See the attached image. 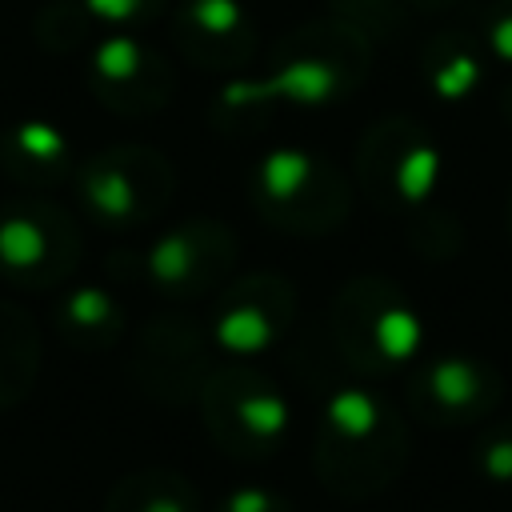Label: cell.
Returning <instances> with one entry per match:
<instances>
[{
    "mask_svg": "<svg viewBox=\"0 0 512 512\" xmlns=\"http://www.w3.org/2000/svg\"><path fill=\"white\" fill-rule=\"evenodd\" d=\"M356 184L380 212L420 216L440 184V148L408 116L376 120L356 148Z\"/></svg>",
    "mask_w": 512,
    "mask_h": 512,
    "instance_id": "obj_5",
    "label": "cell"
},
{
    "mask_svg": "<svg viewBox=\"0 0 512 512\" xmlns=\"http://www.w3.org/2000/svg\"><path fill=\"white\" fill-rule=\"evenodd\" d=\"M404 396H408V408L424 424L468 428L496 412V404L504 396V376L488 360L448 352V356L412 364L408 380H404Z\"/></svg>",
    "mask_w": 512,
    "mask_h": 512,
    "instance_id": "obj_8",
    "label": "cell"
},
{
    "mask_svg": "<svg viewBox=\"0 0 512 512\" xmlns=\"http://www.w3.org/2000/svg\"><path fill=\"white\" fill-rule=\"evenodd\" d=\"M104 512H196V488L172 468H140L108 492Z\"/></svg>",
    "mask_w": 512,
    "mask_h": 512,
    "instance_id": "obj_18",
    "label": "cell"
},
{
    "mask_svg": "<svg viewBox=\"0 0 512 512\" xmlns=\"http://www.w3.org/2000/svg\"><path fill=\"white\" fill-rule=\"evenodd\" d=\"M428 4H448V0H428Z\"/></svg>",
    "mask_w": 512,
    "mask_h": 512,
    "instance_id": "obj_27",
    "label": "cell"
},
{
    "mask_svg": "<svg viewBox=\"0 0 512 512\" xmlns=\"http://www.w3.org/2000/svg\"><path fill=\"white\" fill-rule=\"evenodd\" d=\"M80 260V232L56 204L0 208V276L20 288H52Z\"/></svg>",
    "mask_w": 512,
    "mask_h": 512,
    "instance_id": "obj_9",
    "label": "cell"
},
{
    "mask_svg": "<svg viewBox=\"0 0 512 512\" xmlns=\"http://www.w3.org/2000/svg\"><path fill=\"white\" fill-rule=\"evenodd\" d=\"M172 188H176L172 164L144 144H116L92 156L76 176L80 204L112 228L152 220L168 204Z\"/></svg>",
    "mask_w": 512,
    "mask_h": 512,
    "instance_id": "obj_7",
    "label": "cell"
},
{
    "mask_svg": "<svg viewBox=\"0 0 512 512\" xmlns=\"http://www.w3.org/2000/svg\"><path fill=\"white\" fill-rule=\"evenodd\" d=\"M420 72H424V84H428V92L436 100H444V104L468 100L484 80L480 40L460 36V32L432 36L424 44V52H420Z\"/></svg>",
    "mask_w": 512,
    "mask_h": 512,
    "instance_id": "obj_16",
    "label": "cell"
},
{
    "mask_svg": "<svg viewBox=\"0 0 512 512\" xmlns=\"http://www.w3.org/2000/svg\"><path fill=\"white\" fill-rule=\"evenodd\" d=\"M252 204L280 232L324 236L348 216L352 188L332 160L304 148H272L252 168Z\"/></svg>",
    "mask_w": 512,
    "mask_h": 512,
    "instance_id": "obj_4",
    "label": "cell"
},
{
    "mask_svg": "<svg viewBox=\"0 0 512 512\" xmlns=\"http://www.w3.org/2000/svg\"><path fill=\"white\" fill-rule=\"evenodd\" d=\"M508 236H512V192H508Z\"/></svg>",
    "mask_w": 512,
    "mask_h": 512,
    "instance_id": "obj_26",
    "label": "cell"
},
{
    "mask_svg": "<svg viewBox=\"0 0 512 512\" xmlns=\"http://www.w3.org/2000/svg\"><path fill=\"white\" fill-rule=\"evenodd\" d=\"M216 512H296L288 496L264 488V484H244V488H232Z\"/></svg>",
    "mask_w": 512,
    "mask_h": 512,
    "instance_id": "obj_24",
    "label": "cell"
},
{
    "mask_svg": "<svg viewBox=\"0 0 512 512\" xmlns=\"http://www.w3.org/2000/svg\"><path fill=\"white\" fill-rule=\"evenodd\" d=\"M0 168L32 188L60 184L68 176V136L52 120H20L0 136Z\"/></svg>",
    "mask_w": 512,
    "mask_h": 512,
    "instance_id": "obj_15",
    "label": "cell"
},
{
    "mask_svg": "<svg viewBox=\"0 0 512 512\" xmlns=\"http://www.w3.org/2000/svg\"><path fill=\"white\" fill-rule=\"evenodd\" d=\"M372 44L344 20H316L292 32L272 68L260 80H236L220 92L228 108H256V104H292V108H324L344 100L368 76Z\"/></svg>",
    "mask_w": 512,
    "mask_h": 512,
    "instance_id": "obj_2",
    "label": "cell"
},
{
    "mask_svg": "<svg viewBox=\"0 0 512 512\" xmlns=\"http://www.w3.org/2000/svg\"><path fill=\"white\" fill-rule=\"evenodd\" d=\"M56 324H60L64 340L76 344V348H108L124 332V312L104 288L80 284L60 300Z\"/></svg>",
    "mask_w": 512,
    "mask_h": 512,
    "instance_id": "obj_17",
    "label": "cell"
},
{
    "mask_svg": "<svg viewBox=\"0 0 512 512\" xmlns=\"http://www.w3.org/2000/svg\"><path fill=\"white\" fill-rule=\"evenodd\" d=\"M172 44L200 68H240L256 52V24L240 0H184L172 16Z\"/></svg>",
    "mask_w": 512,
    "mask_h": 512,
    "instance_id": "obj_14",
    "label": "cell"
},
{
    "mask_svg": "<svg viewBox=\"0 0 512 512\" xmlns=\"http://www.w3.org/2000/svg\"><path fill=\"white\" fill-rule=\"evenodd\" d=\"M296 312V288L276 272L240 276L224 288L212 340L232 356H256L284 336Z\"/></svg>",
    "mask_w": 512,
    "mask_h": 512,
    "instance_id": "obj_13",
    "label": "cell"
},
{
    "mask_svg": "<svg viewBox=\"0 0 512 512\" xmlns=\"http://www.w3.org/2000/svg\"><path fill=\"white\" fill-rule=\"evenodd\" d=\"M80 4L88 8L92 20L112 24L116 32H128L136 24H148V20H156L168 8V0H80Z\"/></svg>",
    "mask_w": 512,
    "mask_h": 512,
    "instance_id": "obj_21",
    "label": "cell"
},
{
    "mask_svg": "<svg viewBox=\"0 0 512 512\" xmlns=\"http://www.w3.org/2000/svg\"><path fill=\"white\" fill-rule=\"evenodd\" d=\"M408 460V428L400 412L360 388H336L316 420V448L312 464L328 492L344 500H368L380 496Z\"/></svg>",
    "mask_w": 512,
    "mask_h": 512,
    "instance_id": "obj_1",
    "label": "cell"
},
{
    "mask_svg": "<svg viewBox=\"0 0 512 512\" xmlns=\"http://www.w3.org/2000/svg\"><path fill=\"white\" fill-rule=\"evenodd\" d=\"M36 328L32 320L12 308L0 304V408L24 400V392L36 380Z\"/></svg>",
    "mask_w": 512,
    "mask_h": 512,
    "instance_id": "obj_19",
    "label": "cell"
},
{
    "mask_svg": "<svg viewBox=\"0 0 512 512\" xmlns=\"http://www.w3.org/2000/svg\"><path fill=\"white\" fill-rule=\"evenodd\" d=\"M480 48L512 68V0H492L480 16Z\"/></svg>",
    "mask_w": 512,
    "mask_h": 512,
    "instance_id": "obj_22",
    "label": "cell"
},
{
    "mask_svg": "<svg viewBox=\"0 0 512 512\" xmlns=\"http://www.w3.org/2000/svg\"><path fill=\"white\" fill-rule=\"evenodd\" d=\"M504 116H508V120H512V84H508V88H504Z\"/></svg>",
    "mask_w": 512,
    "mask_h": 512,
    "instance_id": "obj_25",
    "label": "cell"
},
{
    "mask_svg": "<svg viewBox=\"0 0 512 512\" xmlns=\"http://www.w3.org/2000/svg\"><path fill=\"white\" fill-rule=\"evenodd\" d=\"M88 76L96 100L124 116H148L172 96V68L132 32L104 36L88 56Z\"/></svg>",
    "mask_w": 512,
    "mask_h": 512,
    "instance_id": "obj_12",
    "label": "cell"
},
{
    "mask_svg": "<svg viewBox=\"0 0 512 512\" xmlns=\"http://www.w3.org/2000/svg\"><path fill=\"white\" fill-rule=\"evenodd\" d=\"M332 8H336V20L352 24L356 32H360V24H364V12H372V16H368V36L380 32V28H392V24L400 20V12H404L400 0H332Z\"/></svg>",
    "mask_w": 512,
    "mask_h": 512,
    "instance_id": "obj_23",
    "label": "cell"
},
{
    "mask_svg": "<svg viewBox=\"0 0 512 512\" xmlns=\"http://www.w3.org/2000/svg\"><path fill=\"white\" fill-rule=\"evenodd\" d=\"M472 468L488 484H512V420L488 424L472 440Z\"/></svg>",
    "mask_w": 512,
    "mask_h": 512,
    "instance_id": "obj_20",
    "label": "cell"
},
{
    "mask_svg": "<svg viewBox=\"0 0 512 512\" xmlns=\"http://www.w3.org/2000/svg\"><path fill=\"white\" fill-rule=\"evenodd\" d=\"M200 412L212 440L240 460L276 448L292 424V408L284 392L248 364L212 368L200 388Z\"/></svg>",
    "mask_w": 512,
    "mask_h": 512,
    "instance_id": "obj_6",
    "label": "cell"
},
{
    "mask_svg": "<svg viewBox=\"0 0 512 512\" xmlns=\"http://www.w3.org/2000/svg\"><path fill=\"white\" fill-rule=\"evenodd\" d=\"M332 340L360 376L412 368L424 344V320L412 300L384 276H356L332 300Z\"/></svg>",
    "mask_w": 512,
    "mask_h": 512,
    "instance_id": "obj_3",
    "label": "cell"
},
{
    "mask_svg": "<svg viewBox=\"0 0 512 512\" xmlns=\"http://www.w3.org/2000/svg\"><path fill=\"white\" fill-rule=\"evenodd\" d=\"M208 372H212L208 344H204V332L196 324L164 316V320H152L136 336L132 380L152 400H164V404L200 400V388H204Z\"/></svg>",
    "mask_w": 512,
    "mask_h": 512,
    "instance_id": "obj_11",
    "label": "cell"
},
{
    "mask_svg": "<svg viewBox=\"0 0 512 512\" xmlns=\"http://www.w3.org/2000/svg\"><path fill=\"white\" fill-rule=\"evenodd\" d=\"M236 264V236L216 220H188L164 232L148 256L144 276L156 292L172 300H192L216 288Z\"/></svg>",
    "mask_w": 512,
    "mask_h": 512,
    "instance_id": "obj_10",
    "label": "cell"
}]
</instances>
